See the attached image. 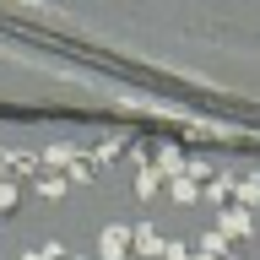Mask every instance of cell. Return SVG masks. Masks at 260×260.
<instances>
[{
  "mask_svg": "<svg viewBox=\"0 0 260 260\" xmlns=\"http://www.w3.org/2000/svg\"><path fill=\"white\" fill-rule=\"evenodd\" d=\"M174 195H179V201H195V179H190V174L174 179Z\"/></svg>",
  "mask_w": 260,
  "mask_h": 260,
  "instance_id": "obj_3",
  "label": "cell"
},
{
  "mask_svg": "<svg viewBox=\"0 0 260 260\" xmlns=\"http://www.w3.org/2000/svg\"><path fill=\"white\" fill-rule=\"evenodd\" d=\"M6 206H16V190L6 184V179H0V211H6Z\"/></svg>",
  "mask_w": 260,
  "mask_h": 260,
  "instance_id": "obj_4",
  "label": "cell"
},
{
  "mask_svg": "<svg viewBox=\"0 0 260 260\" xmlns=\"http://www.w3.org/2000/svg\"><path fill=\"white\" fill-rule=\"evenodd\" d=\"M222 233H233V239L249 233V211H222Z\"/></svg>",
  "mask_w": 260,
  "mask_h": 260,
  "instance_id": "obj_2",
  "label": "cell"
},
{
  "mask_svg": "<svg viewBox=\"0 0 260 260\" xmlns=\"http://www.w3.org/2000/svg\"><path fill=\"white\" fill-rule=\"evenodd\" d=\"M0 168H6V162H0Z\"/></svg>",
  "mask_w": 260,
  "mask_h": 260,
  "instance_id": "obj_6",
  "label": "cell"
},
{
  "mask_svg": "<svg viewBox=\"0 0 260 260\" xmlns=\"http://www.w3.org/2000/svg\"><path fill=\"white\" fill-rule=\"evenodd\" d=\"M190 260H217V255H206V249H201V255H190Z\"/></svg>",
  "mask_w": 260,
  "mask_h": 260,
  "instance_id": "obj_5",
  "label": "cell"
},
{
  "mask_svg": "<svg viewBox=\"0 0 260 260\" xmlns=\"http://www.w3.org/2000/svg\"><path fill=\"white\" fill-rule=\"evenodd\" d=\"M125 244H130V233H125V228H109V233H103V255H109V260H119V255H125Z\"/></svg>",
  "mask_w": 260,
  "mask_h": 260,
  "instance_id": "obj_1",
  "label": "cell"
}]
</instances>
